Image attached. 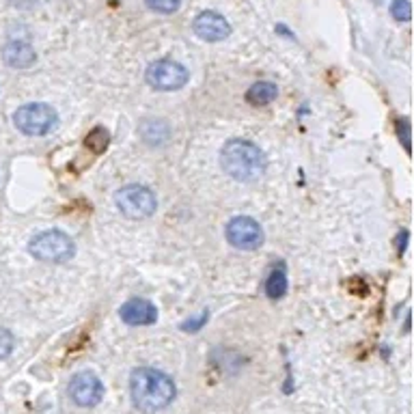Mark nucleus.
Instances as JSON below:
<instances>
[{
	"label": "nucleus",
	"mask_w": 414,
	"mask_h": 414,
	"mask_svg": "<svg viewBox=\"0 0 414 414\" xmlns=\"http://www.w3.org/2000/svg\"><path fill=\"white\" fill-rule=\"evenodd\" d=\"M129 393L141 412H158L175 399V382L158 369L141 367L129 378Z\"/></svg>",
	"instance_id": "1"
},
{
	"label": "nucleus",
	"mask_w": 414,
	"mask_h": 414,
	"mask_svg": "<svg viewBox=\"0 0 414 414\" xmlns=\"http://www.w3.org/2000/svg\"><path fill=\"white\" fill-rule=\"evenodd\" d=\"M220 164L236 181H255L266 173V155L246 138H231L220 151Z\"/></svg>",
	"instance_id": "2"
},
{
	"label": "nucleus",
	"mask_w": 414,
	"mask_h": 414,
	"mask_svg": "<svg viewBox=\"0 0 414 414\" xmlns=\"http://www.w3.org/2000/svg\"><path fill=\"white\" fill-rule=\"evenodd\" d=\"M29 252L35 259H39V262L63 264V262H69V259L76 255V244L67 233H63L59 229H52V231L37 233L29 244Z\"/></svg>",
	"instance_id": "3"
},
{
	"label": "nucleus",
	"mask_w": 414,
	"mask_h": 414,
	"mask_svg": "<svg viewBox=\"0 0 414 414\" xmlns=\"http://www.w3.org/2000/svg\"><path fill=\"white\" fill-rule=\"evenodd\" d=\"M13 123L26 136H45L59 125L57 110L41 101L24 104L13 113Z\"/></svg>",
	"instance_id": "4"
},
{
	"label": "nucleus",
	"mask_w": 414,
	"mask_h": 414,
	"mask_svg": "<svg viewBox=\"0 0 414 414\" xmlns=\"http://www.w3.org/2000/svg\"><path fill=\"white\" fill-rule=\"evenodd\" d=\"M115 203L119 212L129 220H143L149 218L155 207H158V199L147 188V186H125L115 194Z\"/></svg>",
	"instance_id": "5"
},
{
	"label": "nucleus",
	"mask_w": 414,
	"mask_h": 414,
	"mask_svg": "<svg viewBox=\"0 0 414 414\" xmlns=\"http://www.w3.org/2000/svg\"><path fill=\"white\" fill-rule=\"evenodd\" d=\"M188 78H190L188 69L171 59L153 61L145 71V80L155 91H177L188 83Z\"/></svg>",
	"instance_id": "6"
},
{
	"label": "nucleus",
	"mask_w": 414,
	"mask_h": 414,
	"mask_svg": "<svg viewBox=\"0 0 414 414\" xmlns=\"http://www.w3.org/2000/svg\"><path fill=\"white\" fill-rule=\"evenodd\" d=\"M227 242L238 250H257L264 244V229L250 216H236L227 224Z\"/></svg>",
	"instance_id": "7"
},
{
	"label": "nucleus",
	"mask_w": 414,
	"mask_h": 414,
	"mask_svg": "<svg viewBox=\"0 0 414 414\" xmlns=\"http://www.w3.org/2000/svg\"><path fill=\"white\" fill-rule=\"evenodd\" d=\"M69 397L76 406L93 408L104 397V384L93 371H80L69 382Z\"/></svg>",
	"instance_id": "8"
},
{
	"label": "nucleus",
	"mask_w": 414,
	"mask_h": 414,
	"mask_svg": "<svg viewBox=\"0 0 414 414\" xmlns=\"http://www.w3.org/2000/svg\"><path fill=\"white\" fill-rule=\"evenodd\" d=\"M194 35L203 41H224L231 35V24L218 11H203L192 22Z\"/></svg>",
	"instance_id": "9"
},
{
	"label": "nucleus",
	"mask_w": 414,
	"mask_h": 414,
	"mask_svg": "<svg viewBox=\"0 0 414 414\" xmlns=\"http://www.w3.org/2000/svg\"><path fill=\"white\" fill-rule=\"evenodd\" d=\"M119 315L127 326H151L158 322V308L145 298H132L119 308Z\"/></svg>",
	"instance_id": "10"
},
{
	"label": "nucleus",
	"mask_w": 414,
	"mask_h": 414,
	"mask_svg": "<svg viewBox=\"0 0 414 414\" xmlns=\"http://www.w3.org/2000/svg\"><path fill=\"white\" fill-rule=\"evenodd\" d=\"M3 61L13 69H29L35 65L37 55L33 45H29L26 41H9L3 48Z\"/></svg>",
	"instance_id": "11"
},
{
	"label": "nucleus",
	"mask_w": 414,
	"mask_h": 414,
	"mask_svg": "<svg viewBox=\"0 0 414 414\" xmlns=\"http://www.w3.org/2000/svg\"><path fill=\"white\" fill-rule=\"evenodd\" d=\"M278 95V89L274 83L262 80V83H255L248 91H246V101L252 104V106H268L270 101H274Z\"/></svg>",
	"instance_id": "12"
},
{
	"label": "nucleus",
	"mask_w": 414,
	"mask_h": 414,
	"mask_svg": "<svg viewBox=\"0 0 414 414\" xmlns=\"http://www.w3.org/2000/svg\"><path fill=\"white\" fill-rule=\"evenodd\" d=\"M266 294L270 300H278L287 294V274H285L283 268H276L270 272V276L266 280Z\"/></svg>",
	"instance_id": "13"
},
{
	"label": "nucleus",
	"mask_w": 414,
	"mask_h": 414,
	"mask_svg": "<svg viewBox=\"0 0 414 414\" xmlns=\"http://www.w3.org/2000/svg\"><path fill=\"white\" fill-rule=\"evenodd\" d=\"M108 143H110V134H108V129L101 127V125L93 127L91 132L87 134V138H85V147H87L93 155H99V153L106 151V149H108Z\"/></svg>",
	"instance_id": "14"
},
{
	"label": "nucleus",
	"mask_w": 414,
	"mask_h": 414,
	"mask_svg": "<svg viewBox=\"0 0 414 414\" xmlns=\"http://www.w3.org/2000/svg\"><path fill=\"white\" fill-rule=\"evenodd\" d=\"M145 5L155 11V13H162V15H171L177 13L181 7V0H145Z\"/></svg>",
	"instance_id": "15"
},
{
	"label": "nucleus",
	"mask_w": 414,
	"mask_h": 414,
	"mask_svg": "<svg viewBox=\"0 0 414 414\" xmlns=\"http://www.w3.org/2000/svg\"><path fill=\"white\" fill-rule=\"evenodd\" d=\"M207 320H210V310L207 308H203L199 315H194V317H190V320H186V322H181V330L184 332H199L205 324H207Z\"/></svg>",
	"instance_id": "16"
},
{
	"label": "nucleus",
	"mask_w": 414,
	"mask_h": 414,
	"mask_svg": "<svg viewBox=\"0 0 414 414\" xmlns=\"http://www.w3.org/2000/svg\"><path fill=\"white\" fill-rule=\"evenodd\" d=\"M391 15L399 22H408L410 15H412V9H410V0H393L391 3Z\"/></svg>",
	"instance_id": "17"
},
{
	"label": "nucleus",
	"mask_w": 414,
	"mask_h": 414,
	"mask_svg": "<svg viewBox=\"0 0 414 414\" xmlns=\"http://www.w3.org/2000/svg\"><path fill=\"white\" fill-rule=\"evenodd\" d=\"M13 334L7 328H0V360L7 358L13 352Z\"/></svg>",
	"instance_id": "18"
},
{
	"label": "nucleus",
	"mask_w": 414,
	"mask_h": 414,
	"mask_svg": "<svg viewBox=\"0 0 414 414\" xmlns=\"http://www.w3.org/2000/svg\"><path fill=\"white\" fill-rule=\"evenodd\" d=\"M395 129H397V136H399L404 149L410 151V121L408 119H397Z\"/></svg>",
	"instance_id": "19"
},
{
	"label": "nucleus",
	"mask_w": 414,
	"mask_h": 414,
	"mask_svg": "<svg viewBox=\"0 0 414 414\" xmlns=\"http://www.w3.org/2000/svg\"><path fill=\"white\" fill-rule=\"evenodd\" d=\"M406 244H408V231H401L399 233V252L406 250Z\"/></svg>",
	"instance_id": "20"
}]
</instances>
